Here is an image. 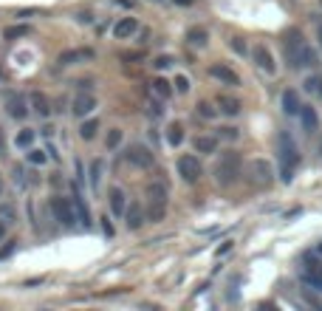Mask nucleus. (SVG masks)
I'll return each instance as SVG.
<instances>
[{"label":"nucleus","mask_w":322,"mask_h":311,"mask_svg":"<svg viewBox=\"0 0 322 311\" xmlns=\"http://www.w3.org/2000/svg\"><path fill=\"white\" fill-rule=\"evenodd\" d=\"M286 60L291 62V68H314V65H319L316 51L305 43L300 31H288L286 34Z\"/></svg>","instance_id":"f257e3e1"},{"label":"nucleus","mask_w":322,"mask_h":311,"mask_svg":"<svg viewBox=\"0 0 322 311\" xmlns=\"http://www.w3.org/2000/svg\"><path fill=\"white\" fill-rule=\"evenodd\" d=\"M277 153H280V178L288 184L294 178L297 164H300V150H297V145H294V139L288 133L277 136Z\"/></svg>","instance_id":"f03ea898"},{"label":"nucleus","mask_w":322,"mask_h":311,"mask_svg":"<svg viewBox=\"0 0 322 311\" xmlns=\"http://www.w3.org/2000/svg\"><path fill=\"white\" fill-rule=\"evenodd\" d=\"M237 176H240V159H237V153H226L224 159L218 161V167H215V178H218V184L226 187Z\"/></svg>","instance_id":"7ed1b4c3"},{"label":"nucleus","mask_w":322,"mask_h":311,"mask_svg":"<svg viewBox=\"0 0 322 311\" xmlns=\"http://www.w3.org/2000/svg\"><path fill=\"white\" fill-rule=\"evenodd\" d=\"M51 209H54V218L62 226H73L79 221L77 209H73V201H68V198H51Z\"/></svg>","instance_id":"20e7f679"},{"label":"nucleus","mask_w":322,"mask_h":311,"mask_svg":"<svg viewBox=\"0 0 322 311\" xmlns=\"http://www.w3.org/2000/svg\"><path fill=\"white\" fill-rule=\"evenodd\" d=\"M201 173H204V167H201L198 156H181V159H178V176H181L184 181H189V184L198 181Z\"/></svg>","instance_id":"39448f33"},{"label":"nucleus","mask_w":322,"mask_h":311,"mask_svg":"<svg viewBox=\"0 0 322 311\" xmlns=\"http://www.w3.org/2000/svg\"><path fill=\"white\" fill-rule=\"evenodd\" d=\"M249 173H252V178H255L257 184H271L274 181V170H271V164H268V161H263V159H255L249 164Z\"/></svg>","instance_id":"423d86ee"},{"label":"nucleus","mask_w":322,"mask_h":311,"mask_svg":"<svg viewBox=\"0 0 322 311\" xmlns=\"http://www.w3.org/2000/svg\"><path fill=\"white\" fill-rule=\"evenodd\" d=\"M167 196H170V189H167L164 181L147 184V201H150V207H167Z\"/></svg>","instance_id":"0eeeda50"},{"label":"nucleus","mask_w":322,"mask_h":311,"mask_svg":"<svg viewBox=\"0 0 322 311\" xmlns=\"http://www.w3.org/2000/svg\"><path fill=\"white\" fill-rule=\"evenodd\" d=\"M85 60H93V49H68L57 57L60 65H77V62H85Z\"/></svg>","instance_id":"6e6552de"},{"label":"nucleus","mask_w":322,"mask_h":311,"mask_svg":"<svg viewBox=\"0 0 322 311\" xmlns=\"http://www.w3.org/2000/svg\"><path fill=\"white\" fill-rule=\"evenodd\" d=\"M128 159L133 161L136 167H144V170H147V167H153L156 156H153V150H147L144 145H133V147L128 150Z\"/></svg>","instance_id":"1a4fd4ad"},{"label":"nucleus","mask_w":322,"mask_h":311,"mask_svg":"<svg viewBox=\"0 0 322 311\" xmlns=\"http://www.w3.org/2000/svg\"><path fill=\"white\" fill-rule=\"evenodd\" d=\"M209 77L218 80V82H224V85H240V77L226 65H209Z\"/></svg>","instance_id":"9d476101"},{"label":"nucleus","mask_w":322,"mask_h":311,"mask_svg":"<svg viewBox=\"0 0 322 311\" xmlns=\"http://www.w3.org/2000/svg\"><path fill=\"white\" fill-rule=\"evenodd\" d=\"M252 57H255V62H257V65H260L266 74H274V71H277V65H274V57H271V51H268L266 45H255Z\"/></svg>","instance_id":"9b49d317"},{"label":"nucleus","mask_w":322,"mask_h":311,"mask_svg":"<svg viewBox=\"0 0 322 311\" xmlns=\"http://www.w3.org/2000/svg\"><path fill=\"white\" fill-rule=\"evenodd\" d=\"M303 280H305V286L322 292V263H308V269L303 272Z\"/></svg>","instance_id":"f8f14e48"},{"label":"nucleus","mask_w":322,"mask_h":311,"mask_svg":"<svg viewBox=\"0 0 322 311\" xmlns=\"http://www.w3.org/2000/svg\"><path fill=\"white\" fill-rule=\"evenodd\" d=\"M136 31H139V23H136V17H122L119 23H116L113 34L119 37V40H128V37H133Z\"/></svg>","instance_id":"ddd939ff"},{"label":"nucleus","mask_w":322,"mask_h":311,"mask_svg":"<svg viewBox=\"0 0 322 311\" xmlns=\"http://www.w3.org/2000/svg\"><path fill=\"white\" fill-rule=\"evenodd\" d=\"M93 108H96V99H93L91 93H79V97L73 99V113H77V116H85V113H91Z\"/></svg>","instance_id":"4468645a"},{"label":"nucleus","mask_w":322,"mask_h":311,"mask_svg":"<svg viewBox=\"0 0 322 311\" xmlns=\"http://www.w3.org/2000/svg\"><path fill=\"white\" fill-rule=\"evenodd\" d=\"M300 119H303V128L308 130V133H314V130L319 128V116H316V110L311 108V105H303V110H300Z\"/></svg>","instance_id":"2eb2a0df"},{"label":"nucleus","mask_w":322,"mask_h":311,"mask_svg":"<svg viewBox=\"0 0 322 311\" xmlns=\"http://www.w3.org/2000/svg\"><path fill=\"white\" fill-rule=\"evenodd\" d=\"M283 110H286L288 116H300L303 105H300V93L297 91H286L283 93Z\"/></svg>","instance_id":"dca6fc26"},{"label":"nucleus","mask_w":322,"mask_h":311,"mask_svg":"<svg viewBox=\"0 0 322 311\" xmlns=\"http://www.w3.org/2000/svg\"><path fill=\"white\" fill-rule=\"evenodd\" d=\"M218 108H220V113H226V116H237L243 105L235 97H218Z\"/></svg>","instance_id":"f3484780"},{"label":"nucleus","mask_w":322,"mask_h":311,"mask_svg":"<svg viewBox=\"0 0 322 311\" xmlns=\"http://www.w3.org/2000/svg\"><path fill=\"white\" fill-rule=\"evenodd\" d=\"M192 147H195V153H215L218 150V139L215 136H195Z\"/></svg>","instance_id":"a211bd4d"},{"label":"nucleus","mask_w":322,"mask_h":311,"mask_svg":"<svg viewBox=\"0 0 322 311\" xmlns=\"http://www.w3.org/2000/svg\"><path fill=\"white\" fill-rule=\"evenodd\" d=\"M125 218H128V229H139V226L144 224L139 204H130V209H125Z\"/></svg>","instance_id":"6ab92c4d"},{"label":"nucleus","mask_w":322,"mask_h":311,"mask_svg":"<svg viewBox=\"0 0 322 311\" xmlns=\"http://www.w3.org/2000/svg\"><path fill=\"white\" fill-rule=\"evenodd\" d=\"M110 209H113V215H122L125 212V193L119 187H110Z\"/></svg>","instance_id":"aec40b11"},{"label":"nucleus","mask_w":322,"mask_h":311,"mask_svg":"<svg viewBox=\"0 0 322 311\" xmlns=\"http://www.w3.org/2000/svg\"><path fill=\"white\" fill-rule=\"evenodd\" d=\"M9 113H12L14 119H26V113H29L26 99L23 97H12V99H9Z\"/></svg>","instance_id":"412c9836"},{"label":"nucleus","mask_w":322,"mask_h":311,"mask_svg":"<svg viewBox=\"0 0 322 311\" xmlns=\"http://www.w3.org/2000/svg\"><path fill=\"white\" fill-rule=\"evenodd\" d=\"M187 40H189V45H198V49H204V45L209 43V34H207V29H189L187 31Z\"/></svg>","instance_id":"4be33fe9"},{"label":"nucleus","mask_w":322,"mask_h":311,"mask_svg":"<svg viewBox=\"0 0 322 311\" xmlns=\"http://www.w3.org/2000/svg\"><path fill=\"white\" fill-rule=\"evenodd\" d=\"M71 201H73V209H77V218H79V224L91 226V212H88V207L82 204V198H79V196H73Z\"/></svg>","instance_id":"5701e85b"},{"label":"nucleus","mask_w":322,"mask_h":311,"mask_svg":"<svg viewBox=\"0 0 322 311\" xmlns=\"http://www.w3.org/2000/svg\"><path fill=\"white\" fill-rule=\"evenodd\" d=\"M31 105H34V113H40L43 119L51 113V108H48V99H45V93H34V97H31Z\"/></svg>","instance_id":"b1692460"},{"label":"nucleus","mask_w":322,"mask_h":311,"mask_svg":"<svg viewBox=\"0 0 322 311\" xmlns=\"http://www.w3.org/2000/svg\"><path fill=\"white\" fill-rule=\"evenodd\" d=\"M184 141V128L181 125H170V128H167V145H172V147H178Z\"/></svg>","instance_id":"393cba45"},{"label":"nucleus","mask_w":322,"mask_h":311,"mask_svg":"<svg viewBox=\"0 0 322 311\" xmlns=\"http://www.w3.org/2000/svg\"><path fill=\"white\" fill-rule=\"evenodd\" d=\"M96 130H99V122L96 119H88V122H82V128H79V136L85 141H91L93 136H96Z\"/></svg>","instance_id":"a878e982"},{"label":"nucleus","mask_w":322,"mask_h":311,"mask_svg":"<svg viewBox=\"0 0 322 311\" xmlns=\"http://www.w3.org/2000/svg\"><path fill=\"white\" fill-rule=\"evenodd\" d=\"M153 91H156L161 99H167L172 93V88H170V82H167V80H161V77H158V80H153Z\"/></svg>","instance_id":"bb28decb"},{"label":"nucleus","mask_w":322,"mask_h":311,"mask_svg":"<svg viewBox=\"0 0 322 311\" xmlns=\"http://www.w3.org/2000/svg\"><path fill=\"white\" fill-rule=\"evenodd\" d=\"M102 170H105V164L96 159V161L91 164V187H93V189H99V181H102Z\"/></svg>","instance_id":"cd10ccee"},{"label":"nucleus","mask_w":322,"mask_h":311,"mask_svg":"<svg viewBox=\"0 0 322 311\" xmlns=\"http://www.w3.org/2000/svg\"><path fill=\"white\" fill-rule=\"evenodd\" d=\"M198 113L204 116V119H215L218 108H212V102H198Z\"/></svg>","instance_id":"c85d7f7f"},{"label":"nucleus","mask_w":322,"mask_h":311,"mask_svg":"<svg viewBox=\"0 0 322 311\" xmlns=\"http://www.w3.org/2000/svg\"><path fill=\"white\" fill-rule=\"evenodd\" d=\"M23 34H29V29H26V26H12V29L3 31V37H6V40H14V37H23Z\"/></svg>","instance_id":"c756f323"},{"label":"nucleus","mask_w":322,"mask_h":311,"mask_svg":"<svg viewBox=\"0 0 322 311\" xmlns=\"http://www.w3.org/2000/svg\"><path fill=\"white\" fill-rule=\"evenodd\" d=\"M0 221H3V224H12V221H14V207L0 204Z\"/></svg>","instance_id":"7c9ffc66"},{"label":"nucleus","mask_w":322,"mask_h":311,"mask_svg":"<svg viewBox=\"0 0 322 311\" xmlns=\"http://www.w3.org/2000/svg\"><path fill=\"white\" fill-rule=\"evenodd\" d=\"M31 141H34V130H23V133H17V147H31Z\"/></svg>","instance_id":"2f4dec72"},{"label":"nucleus","mask_w":322,"mask_h":311,"mask_svg":"<svg viewBox=\"0 0 322 311\" xmlns=\"http://www.w3.org/2000/svg\"><path fill=\"white\" fill-rule=\"evenodd\" d=\"M119 141H122V130H119V128H113V130L108 133V141H105V145H108L110 150H113V147H119Z\"/></svg>","instance_id":"473e14b6"},{"label":"nucleus","mask_w":322,"mask_h":311,"mask_svg":"<svg viewBox=\"0 0 322 311\" xmlns=\"http://www.w3.org/2000/svg\"><path fill=\"white\" fill-rule=\"evenodd\" d=\"M45 159H48L45 150H29V161L31 164H45Z\"/></svg>","instance_id":"72a5a7b5"},{"label":"nucleus","mask_w":322,"mask_h":311,"mask_svg":"<svg viewBox=\"0 0 322 311\" xmlns=\"http://www.w3.org/2000/svg\"><path fill=\"white\" fill-rule=\"evenodd\" d=\"M319 82H322V77H308V80H305V91L308 93H319Z\"/></svg>","instance_id":"f704fd0d"},{"label":"nucleus","mask_w":322,"mask_h":311,"mask_svg":"<svg viewBox=\"0 0 322 311\" xmlns=\"http://www.w3.org/2000/svg\"><path fill=\"white\" fill-rule=\"evenodd\" d=\"M153 65H156L158 71H164V68H170V65H172V57L161 54V57H156V60H153Z\"/></svg>","instance_id":"c9c22d12"},{"label":"nucleus","mask_w":322,"mask_h":311,"mask_svg":"<svg viewBox=\"0 0 322 311\" xmlns=\"http://www.w3.org/2000/svg\"><path fill=\"white\" fill-rule=\"evenodd\" d=\"M229 43H232V49H235L237 54H246V40L243 37H232Z\"/></svg>","instance_id":"e433bc0d"},{"label":"nucleus","mask_w":322,"mask_h":311,"mask_svg":"<svg viewBox=\"0 0 322 311\" xmlns=\"http://www.w3.org/2000/svg\"><path fill=\"white\" fill-rule=\"evenodd\" d=\"M176 91L178 93H187L189 91V80H187V77H181V74L176 77Z\"/></svg>","instance_id":"4c0bfd02"},{"label":"nucleus","mask_w":322,"mask_h":311,"mask_svg":"<svg viewBox=\"0 0 322 311\" xmlns=\"http://www.w3.org/2000/svg\"><path fill=\"white\" fill-rule=\"evenodd\" d=\"M14 246H17V241H9L6 246H3V249H0V260H3V257H9L14 252Z\"/></svg>","instance_id":"58836bf2"},{"label":"nucleus","mask_w":322,"mask_h":311,"mask_svg":"<svg viewBox=\"0 0 322 311\" xmlns=\"http://www.w3.org/2000/svg\"><path fill=\"white\" fill-rule=\"evenodd\" d=\"M220 130H224L226 139H237V136H240V133H237V128H220Z\"/></svg>","instance_id":"ea45409f"},{"label":"nucleus","mask_w":322,"mask_h":311,"mask_svg":"<svg viewBox=\"0 0 322 311\" xmlns=\"http://www.w3.org/2000/svg\"><path fill=\"white\" fill-rule=\"evenodd\" d=\"M102 229H105V235H108V238H113V226H110V221H108V218H105Z\"/></svg>","instance_id":"a19ab883"},{"label":"nucleus","mask_w":322,"mask_h":311,"mask_svg":"<svg viewBox=\"0 0 322 311\" xmlns=\"http://www.w3.org/2000/svg\"><path fill=\"white\" fill-rule=\"evenodd\" d=\"M29 14H37V9H20L17 17H29Z\"/></svg>","instance_id":"79ce46f5"},{"label":"nucleus","mask_w":322,"mask_h":311,"mask_svg":"<svg viewBox=\"0 0 322 311\" xmlns=\"http://www.w3.org/2000/svg\"><path fill=\"white\" fill-rule=\"evenodd\" d=\"M3 235H6V224L0 221V241H3Z\"/></svg>","instance_id":"37998d69"},{"label":"nucleus","mask_w":322,"mask_h":311,"mask_svg":"<svg viewBox=\"0 0 322 311\" xmlns=\"http://www.w3.org/2000/svg\"><path fill=\"white\" fill-rule=\"evenodd\" d=\"M176 3H181V6H192L195 0H176Z\"/></svg>","instance_id":"c03bdc74"},{"label":"nucleus","mask_w":322,"mask_h":311,"mask_svg":"<svg viewBox=\"0 0 322 311\" xmlns=\"http://www.w3.org/2000/svg\"><path fill=\"white\" fill-rule=\"evenodd\" d=\"M0 153H3V130H0Z\"/></svg>","instance_id":"a18cd8bd"},{"label":"nucleus","mask_w":322,"mask_h":311,"mask_svg":"<svg viewBox=\"0 0 322 311\" xmlns=\"http://www.w3.org/2000/svg\"><path fill=\"white\" fill-rule=\"evenodd\" d=\"M319 43H322V26H319Z\"/></svg>","instance_id":"49530a36"},{"label":"nucleus","mask_w":322,"mask_h":311,"mask_svg":"<svg viewBox=\"0 0 322 311\" xmlns=\"http://www.w3.org/2000/svg\"><path fill=\"white\" fill-rule=\"evenodd\" d=\"M0 193H3V181H0Z\"/></svg>","instance_id":"de8ad7c7"},{"label":"nucleus","mask_w":322,"mask_h":311,"mask_svg":"<svg viewBox=\"0 0 322 311\" xmlns=\"http://www.w3.org/2000/svg\"><path fill=\"white\" fill-rule=\"evenodd\" d=\"M319 255H322V244H319Z\"/></svg>","instance_id":"09e8293b"},{"label":"nucleus","mask_w":322,"mask_h":311,"mask_svg":"<svg viewBox=\"0 0 322 311\" xmlns=\"http://www.w3.org/2000/svg\"><path fill=\"white\" fill-rule=\"evenodd\" d=\"M0 77H3V71H0Z\"/></svg>","instance_id":"8fccbe9b"}]
</instances>
